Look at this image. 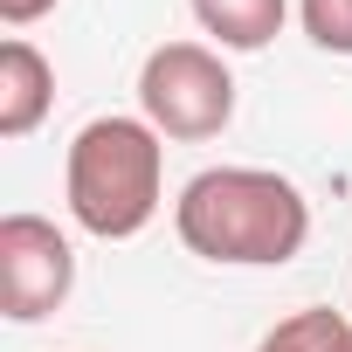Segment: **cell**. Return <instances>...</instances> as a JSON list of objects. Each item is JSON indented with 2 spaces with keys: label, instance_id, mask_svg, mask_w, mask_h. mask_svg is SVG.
<instances>
[{
  "label": "cell",
  "instance_id": "52a82bcc",
  "mask_svg": "<svg viewBox=\"0 0 352 352\" xmlns=\"http://www.w3.org/2000/svg\"><path fill=\"white\" fill-rule=\"evenodd\" d=\"M256 352H352V324L338 318V311H324V304H311V311H297V318H283Z\"/></svg>",
  "mask_w": 352,
  "mask_h": 352
},
{
  "label": "cell",
  "instance_id": "5b68a950",
  "mask_svg": "<svg viewBox=\"0 0 352 352\" xmlns=\"http://www.w3.org/2000/svg\"><path fill=\"white\" fill-rule=\"evenodd\" d=\"M56 104V69L28 35L0 42V138H28Z\"/></svg>",
  "mask_w": 352,
  "mask_h": 352
},
{
  "label": "cell",
  "instance_id": "6da1fadb",
  "mask_svg": "<svg viewBox=\"0 0 352 352\" xmlns=\"http://www.w3.org/2000/svg\"><path fill=\"white\" fill-rule=\"evenodd\" d=\"M173 228L201 263L270 270L311 242V201L270 166H208L180 187Z\"/></svg>",
  "mask_w": 352,
  "mask_h": 352
},
{
  "label": "cell",
  "instance_id": "3957f363",
  "mask_svg": "<svg viewBox=\"0 0 352 352\" xmlns=\"http://www.w3.org/2000/svg\"><path fill=\"white\" fill-rule=\"evenodd\" d=\"M138 118L159 138H180V145L221 138L228 118H235V76H228L221 49H208V42H159L145 56V69H138Z\"/></svg>",
  "mask_w": 352,
  "mask_h": 352
},
{
  "label": "cell",
  "instance_id": "8992f818",
  "mask_svg": "<svg viewBox=\"0 0 352 352\" xmlns=\"http://www.w3.org/2000/svg\"><path fill=\"white\" fill-rule=\"evenodd\" d=\"M283 14H290V0H194V21L235 56L270 49L283 35Z\"/></svg>",
  "mask_w": 352,
  "mask_h": 352
},
{
  "label": "cell",
  "instance_id": "7a4b0ae2",
  "mask_svg": "<svg viewBox=\"0 0 352 352\" xmlns=\"http://www.w3.org/2000/svg\"><path fill=\"white\" fill-rule=\"evenodd\" d=\"M63 194L83 235L97 242H131L138 228H152L159 201H166V145L145 118H90L69 138L63 159Z\"/></svg>",
  "mask_w": 352,
  "mask_h": 352
},
{
  "label": "cell",
  "instance_id": "ba28073f",
  "mask_svg": "<svg viewBox=\"0 0 352 352\" xmlns=\"http://www.w3.org/2000/svg\"><path fill=\"white\" fill-rule=\"evenodd\" d=\"M297 14L324 56H352V0H297Z\"/></svg>",
  "mask_w": 352,
  "mask_h": 352
},
{
  "label": "cell",
  "instance_id": "277c9868",
  "mask_svg": "<svg viewBox=\"0 0 352 352\" xmlns=\"http://www.w3.org/2000/svg\"><path fill=\"white\" fill-rule=\"evenodd\" d=\"M69 290H76V249L56 221H42V214L0 221V311L14 324H35Z\"/></svg>",
  "mask_w": 352,
  "mask_h": 352
},
{
  "label": "cell",
  "instance_id": "9c48e42d",
  "mask_svg": "<svg viewBox=\"0 0 352 352\" xmlns=\"http://www.w3.org/2000/svg\"><path fill=\"white\" fill-rule=\"evenodd\" d=\"M56 8V0H0V21H8V28H28V21H42Z\"/></svg>",
  "mask_w": 352,
  "mask_h": 352
}]
</instances>
